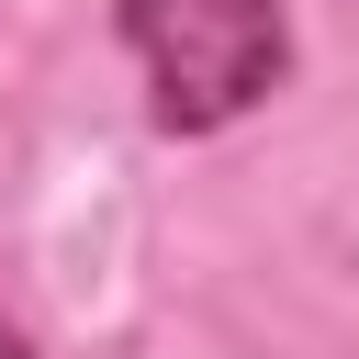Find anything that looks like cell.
I'll return each mask as SVG.
<instances>
[{"instance_id": "1", "label": "cell", "mask_w": 359, "mask_h": 359, "mask_svg": "<svg viewBox=\"0 0 359 359\" xmlns=\"http://www.w3.org/2000/svg\"><path fill=\"white\" fill-rule=\"evenodd\" d=\"M135 67H146V112L168 135H224L236 112H258L292 67V22L280 0H112Z\"/></svg>"}, {"instance_id": "2", "label": "cell", "mask_w": 359, "mask_h": 359, "mask_svg": "<svg viewBox=\"0 0 359 359\" xmlns=\"http://www.w3.org/2000/svg\"><path fill=\"white\" fill-rule=\"evenodd\" d=\"M0 359H34V348H22V325H11V314H0Z\"/></svg>"}]
</instances>
